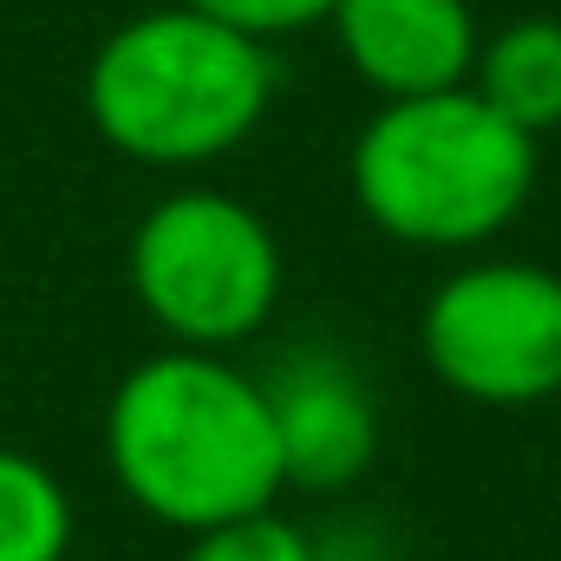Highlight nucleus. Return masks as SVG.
Wrapping results in <instances>:
<instances>
[{
  "mask_svg": "<svg viewBox=\"0 0 561 561\" xmlns=\"http://www.w3.org/2000/svg\"><path fill=\"white\" fill-rule=\"evenodd\" d=\"M280 437V477L307 496L353 490L379 457V405L373 386L333 346H294L262 379Z\"/></svg>",
  "mask_w": 561,
  "mask_h": 561,
  "instance_id": "423d86ee",
  "label": "nucleus"
},
{
  "mask_svg": "<svg viewBox=\"0 0 561 561\" xmlns=\"http://www.w3.org/2000/svg\"><path fill=\"white\" fill-rule=\"evenodd\" d=\"M125 275L170 346L229 353L275 320L280 242L229 190H176L131 229Z\"/></svg>",
  "mask_w": 561,
  "mask_h": 561,
  "instance_id": "20e7f679",
  "label": "nucleus"
},
{
  "mask_svg": "<svg viewBox=\"0 0 561 561\" xmlns=\"http://www.w3.org/2000/svg\"><path fill=\"white\" fill-rule=\"evenodd\" d=\"M470 92L490 112H503L516 131H529V138L561 131V20L556 13H523V20L496 26L477 46Z\"/></svg>",
  "mask_w": 561,
  "mask_h": 561,
  "instance_id": "6e6552de",
  "label": "nucleus"
},
{
  "mask_svg": "<svg viewBox=\"0 0 561 561\" xmlns=\"http://www.w3.org/2000/svg\"><path fill=\"white\" fill-rule=\"evenodd\" d=\"M419 353L470 405H542L561 392V275L542 262H463L431 287Z\"/></svg>",
  "mask_w": 561,
  "mask_h": 561,
  "instance_id": "39448f33",
  "label": "nucleus"
},
{
  "mask_svg": "<svg viewBox=\"0 0 561 561\" xmlns=\"http://www.w3.org/2000/svg\"><path fill=\"white\" fill-rule=\"evenodd\" d=\"M72 549V496L66 483L0 444V561H66Z\"/></svg>",
  "mask_w": 561,
  "mask_h": 561,
  "instance_id": "1a4fd4ad",
  "label": "nucleus"
},
{
  "mask_svg": "<svg viewBox=\"0 0 561 561\" xmlns=\"http://www.w3.org/2000/svg\"><path fill=\"white\" fill-rule=\"evenodd\" d=\"M105 463L150 523L183 536L275 510L287 490L262 379L196 346H170L118 379L105 405Z\"/></svg>",
  "mask_w": 561,
  "mask_h": 561,
  "instance_id": "f257e3e1",
  "label": "nucleus"
},
{
  "mask_svg": "<svg viewBox=\"0 0 561 561\" xmlns=\"http://www.w3.org/2000/svg\"><path fill=\"white\" fill-rule=\"evenodd\" d=\"M275 105L268 39L183 0L125 20L85 72L92 131L150 170H196L255 138Z\"/></svg>",
  "mask_w": 561,
  "mask_h": 561,
  "instance_id": "f03ea898",
  "label": "nucleus"
},
{
  "mask_svg": "<svg viewBox=\"0 0 561 561\" xmlns=\"http://www.w3.org/2000/svg\"><path fill=\"white\" fill-rule=\"evenodd\" d=\"M183 561H320V556H313V536L307 529H294L275 510H255V516L196 529Z\"/></svg>",
  "mask_w": 561,
  "mask_h": 561,
  "instance_id": "9d476101",
  "label": "nucleus"
},
{
  "mask_svg": "<svg viewBox=\"0 0 561 561\" xmlns=\"http://www.w3.org/2000/svg\"><path fill=\"white\" fill-rule=\"evenodd\" d=\"M209 20H229L255 39H280V33H300V26H320L333 13V0H183Z\"/></svg>",
  "mask_w": 561,
  "mask_h": 561,
  "instance_id": "9b49d317",
  "label": "nucleus"
},
{
  "mask_svg": "<svg viewBox=\"0 0 561 561\" xmlns=\"http://www.w3.org/2000/svg\"><path fill=\"white\" fill-rule=\"evenodd\" d=\"M359 216L405 249H483L536 190V138L490 112L470 85L386 99L346 157Z\"/></svg>",
  "mask_w": 561,
  "mask_h": 561,
  "instance_id": "7ed1b4c3",
  "label": "nucleus"
},
{
  "mask_svg": "<svg viewBox=\"0 0 561 561\" xmlns=\"http://www.w3.org/2000/svg\"><path fill=\"white\" fill-rule=\"evenodd\" d=\"M340 59L379 99H424L470 85L477 66V13L470 0H333L327 13Z\"/></svg>",
  "mask_w": 561,
  "mask_h": 561,
  "instance_id": "0eeeda50",
  "label": "nucleus"
}]
</instances>
